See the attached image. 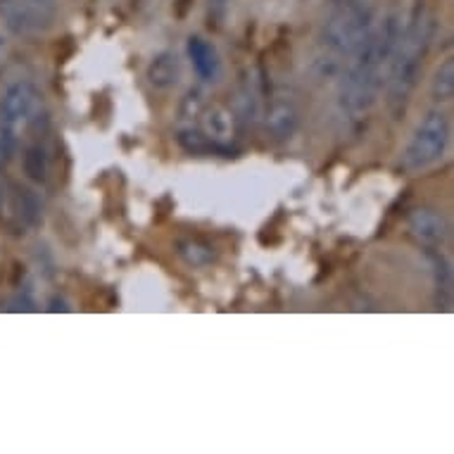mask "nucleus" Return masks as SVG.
<instances>
[{
  "label": "nucleus",
  "instance_id": "17",
  "mask_svg": "<svg viewBox=\"0 0 454 454\" xmlns=\"http://www.w3.org/2000/svg\"><path fill=\"white\" fill-rule=\"evenodd\" d=\"M5 58H8V38L0 34V67H3Z\"/></svg>",
  "mask_w": 454,
  "mask_h": 454
},
{
  "label": "nucleus",
  "instance_id": "8",
  "mask_svg": "<svg viewBox=\"0 0 454 454\" xmlns=\"http://www.w3.org/2000/svg\"><path fill=\"white\" fill-rule=\"evenodd\" d=\"M188 60L193 65L195 76L202 83H216L222 79V60H219V52L209 41L202 36H191L186 43Z\"/></svg>",
  "mask_w": 454,
  "mask_h": 454
},
{
  "label": "nucleus",
  "instance_id": "16",
  "mask_svg": "<svg viewBox=\"0 0 454 454\" xmlns=\"http://www.w3.org/2000/svg\"><path fill=\"white\" fill-rule=\"evenodd\" d=\"M15 150H17L15 136L0 129V169H5V167H8L12 155H15Z\"/></svg>",
  "mask_w": 454,
  "mask_h": 454
},
{
  "label": "nucleus",
  "instance_id": "7",
  "mask_svg": "<svg viewBox=\"0 0 454 454\" xmlns=\"http://www.w3.org/2000/svg\"><path fill=\"white\" fill-rule=\"evenodd\" d=\"M407 229L421 246L431 247V250L445 246L450 239V222L442 212L433 207L411 209L407 216Z\"/></svg>",
  "mask_w": 454,
  "mask_h": 454
},
{
  "label": "nucleus",
  "instance_id": "6",
  "mask_svg": "<svg viewBox=\"0 0 454 454\" xmlns=\"http://www.w3.org/2000/svg\"><path fill=\"white\" fill-rule=\"evenodd\" d=\"M58 0H0V20L20 38L43 36L58 24Z\"/></svg>",
  "mask_w": 454,
  "mask_h": 454
},
{
  "label": "nucleus",
  "instance_id": "13",
  "mask_svg": "<svg viewBox=\"0 0 454 454\" xmlns=\"http://www.w3.org/2000/svg\"><path fill=\"white\" fill-rule=\"evenodd\" d=\"M428 93H431V100L438 105L450 103L454 98V60L447 58L442 65H438L435 74L431 79V86H428Z\"/></svg>",
  "mask_w": 454,
  "mask_h": 454
},
{
  "label": "nucleus",
  "instance_id": "2",
  "mask_svg": "<svg viewBox=\"0 0 454 454\" xmlns=\"http://www.w3.org/2000/svg\"><path fill=\"white\" fill-rule=\"evenodd\" d=\"M438 34V20L428 10H419L411 17L407 29H403L400 41L395 45L393 60L387 69V107L393 110L395 120L403 117L411 93L417 89L419 76L431 51L433 38Z\"/></svg>",
  "mask_w": 454,
  "mask_h": 454
},
{
  "label": "nucleus",
  "instance_id": "12",
  "mask_svg": "<svg viewBox=\"0 0 454 454\" xmlns=\"http://www.w3.org/2000/svg\"><path fill=\"white\" fill-rule=\"evenodd\" d=\"M22 164L27 179L36 181V184H45L48 181V174H51V155H48V148L41 141L31 143L29 148L24 150Z\"/></svg>",
  "mask_w": 454,
  "mask_h": 454
},
{
  "label": "nucleus",
  "instance_id": "18",
  "mask_svg": "<svg viewBox=\"0 0 454 454\" xmlns=\"http://www.w3.org/2000/svg\"><path fill=\"white\" fill-rule=\"evenodd\" d=\"M3 200H5V188L0 186V207H3Z\"/></svg>",
  "mask_w": 454,
  "mask_h": 454
},
{
  "label": "nucleus",
  "instance_id": "11",
  "mask_svg": "<svg viewBox=\"0 0 454 454\" xmlns=\"http://www.w3.org/2000/svg\"><path fill=\"white\" fill-rule=\"evenodd\" d=\"M176 141L191 155H209V153H215V155H231L233 153L231 145H219V143L209 141L207 136L202 134L198 127H193V124L181 127L176 131Z\"/></svg>",
  "mask_w": 454,
  "mask_h": 454
},
{
  "label": "nucleus",
  "instance_id": "1",
  "mask_svg": "<svg viewBox=\"0 0 454 454\" xmlns=\"http://www.w3.org/2000/svg\"><path fill=\"white\" fill-rule=\"evenodd\" d=\"M400 34H403L400 17H386L380 24H373L372 34L352 55L355 60H352L350 69L345 72L340 90H338V107L350 120L364 117L372 112L373 105L379 103Z\"/></svg>",
  "mask_w": 454,
  "mask_h": 454
},
{
  "label": "nucleus",
  "instance_id": "4",
  "mask_svg": "<svg viewBox=\"0 0 454 454\" xmlns=\"http://www.w3.org/2000/svg\"><path fill=\"white\" fill-rule=\"evenodd\" d=\"M450 136H452V127H450V117L445 112H428L424 120L419 121V127L414 129V134L404 145L400 167L404 172H424V169H428L431 164L438 162L440 157L447 153Z\"/></svg>",
  "mask_w": 454,
  "mask_h": 454
},
{
  "label": "nucleus",
  "instance_id": "15",
  "mask_svg": "<svg viewBox=\"0 0 454 454\" xmlns=\"http://www.w3.org/2000/svg\"><path fill=\"white\" fill-rule=\"evenodd\" d=\"M15 216L24 226H36L41 219V202L29 188H17L15 191Z\"/></svg>",
  "mask_w": 454,
  "mask_h": 454
},
{
  "label": "nucleus",
  "instance_id": "9",
  "mask_svg": "<svg viewBox=\"0 0 454 454\" xmlns=\"http://www.w3.org/2000/svg\"><path fill=\"white\" fill-rule=\"evenodd\" d=\"M264 127L271 141H288L300 127V112L293 100L288 98H276L271 100L264 117Z\"/></svg>",
  "mask_w": 454,
  "mask_h": 454
},
{
  "label": "nucleus",
  "instance_id": "10",
  "mask_svg": "<svg viewBox=\"0 0 454 454\" xmlns=\"http://www.w3.org/2000/svg\"><path fill=\"white\" fill-rule=\"evenodd\" d=\"M181 79V60L172 51L157 52L153 62L148 65V82L153 89L169 90L174 89Z\"/></svg>",
  "mask_w": 454,
  "mask_h": 454
},
{
  "label": "nucleus",
  "instance_id": "14",
  "mask_svg": "<svg viewBox=\"0 0 454 454\" xmlns=\"http://www.w3.org/2000/svg\"><path fill=\"white\" fill-rule=\"evenodd\" d=\"M176 253H179L181 260L186 262V264H191V267H209V264L216 260V247L198 239L179 240V243H176Z\"/></svg>",
  "mask_w": 454,
  "mask_h": 454
},
{
  "label": "nucleus",
  "instance_id": "3",
  "mask_svg": "<svg viewBox=\"0 0 454 454\" xmlns=\"http://www.w3.org/2000/svg\"><path fill=\"white\" fill-rule=\"evenodd\" d=\"M376 10L369 0H345L331 12L321 31V43L338 58H352L372 34Z\"/></svg>",
  "mask_w": 454,
  "mask_h": 454
},
{
  "label": "nucleus",
  "instance_id": "5",
  "mask_svg": "<svg viewBox=\"0 0 454 454\" xmlns=\"http://www.w3.org/2000/svg\"><path fill=\"white\" fill-rule=\"evenodd\" d=\"M45 120L43 96L27 79L5 86L0 96V129L17 138L22 131L38 127Z\"/></svg>",
  "mask_w": 454,
  "mask_h": 454
}]
</instances>
